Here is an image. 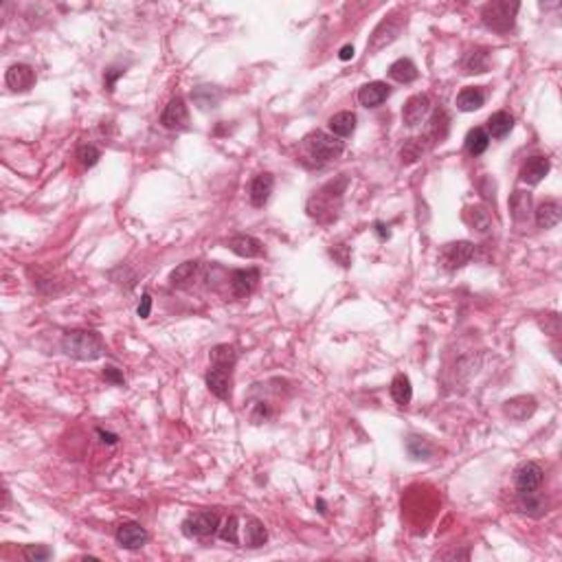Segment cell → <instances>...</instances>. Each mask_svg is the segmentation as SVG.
Instances as JSON below:
<instances>
[{"instance_id":"cell-47","label":"cell","mask_w":562,"mask_h":562,"mask_svg":"<svg viewBox=\"0 0 562 562\" xmlns=\"http://www.w3.org/2000/svg\"><path fill=\"white\" fill-rule=\"evenodd\" d=\"M442 558H468V552H464V554L453 552V554H446V556H442Z\"/></svg>"},{"instance_id":"cell-27","label":"cell","mask_w":562,"mask_h":562,"mask_svg":"<svg viewBox=\"0 0 562 562\" xmlns=\"http://www.w3.org/2000/svg\"><path fill=\"white\" fill-rule=\"evenodd\" d=\"M512 126H514V119H512L509 112L505 110H498L494 112V115L488 119V136H492V139H505V136L509 134Z\"/></svg>"},{"instance_id":"cell-48","label":"cell","mask_w":562,"mask_h":562,"mask_svg":"<svg viewBox=\"0 0 562 562\" xmlns=\"http://www.w3.org/2000/svg\"><path fill=\"white\" fill-rule=\"evenodd\" d=\"M317 505H319V512H321V514H326V503H323L321 498H319V501H317Z\"/></svg>"},{"instance_id":"cell-15","label":"cell","mask_w":562,"mask_h":562,"mask_svg":"<svg viewBox=\"0 0 562 562\" xmlns=\"http://www.w3.org/2000/svg\"><path fill=\"white\" fill-rule=\"evenodd\" d=\"M117 543L123 549H141L147 543V532H145V527H141L139 523H134V521L121 523L117 530Z\"/></svg>"},{"instance_id":"cell-14","label":"cell","mask_w":562,"mask_h":562,"mask_svg":"<svg viewBox=\"0 0 562 562\" xmlns=\"http://www.w3.org/2000/svg\"><path fill=\"white\" fill-rule=\"evenodd\" d=\"M5 82H7V86L11 91L27 93V91L33 88V84H35V71L29 64H14L7 71Z\"/></svg>"},{"instance_id":"cell-22","label":"cell","mask_w":562,"mask_h":562,"mask_svg":"<svg viewBox=\"0 0 562 562\" xmlns=\"http://www.w3.org/2000/svg\"><path fill=\"white\" fill-rule=\"evenodd\" d=\"M389 77L397 84H411L420 77L418 66L409 57H400L389 66Z\"/></svg>"},{"instance_id":"cell-12","label":"cell","mask_w":562,"mask_h":562,"mask_svg":"<svg viewBox=\"0 0 562 562\" xmlns=\"http://www.w3.org/2000/svg\"><path fill=\"white\" fill-rule=\"evenodd\" d=\"M536 406H538V402H536L534 395H516L503 404V413L514 422H525L536 413Z\"/></svg>"},{"instance_id":"cell-45","label":"cell","mask_w":562,"mask_h":562,"mask_svg":"<svg viewBox=\"0 0 562 562\" xmlns=\"http://www.w3.org/2000/svg\"><path fill=\"white\" fill-rule=\"evenodd\" d=\"M376 233H378V237H380L382 242H384V240H389V235H391V233H389V227H384L382 222H376Z\"/></svg>"},{"instance_id":"cell-38","label":"cell","mask_w":562,"mask_h":562,"mask_svg":"<svg viewBox=\"0 0 562 562\" xmlns=\"http://www.w3.org/2000/svg\"><path fill=\"white\" fill-rule=\"evenodd\" d=\"M218 532L224 543H231V545L240 543V521H237V516H229L222 523V527Z\"/></svg>"},{"instance_id":"cell-21","label":"cell","mask_w":562,"mask_h":562,"mask_svg":"<svg viewBox=\"0 0 562 562\" xmlns=\"http://www.w3.org/2000/svg\"><path fill=\"white\" fill-rule=\"evenodd\" d=\"M560 216H562V207L558 200H545V203L536 209V224H538L541 229H554L560 222Z\"/></svg>"},{"instance_id":"cell-25","label":"cell","mask_w":562,"mask_h":562,"mask_svg":"<svg viewBox=\"0 0 562 562\" xmlns=\"http://www.w3.org/2000/svg\"><path fill=\"white\" fill-rule=\"evenodd\" d=\"M485 104V93L479 86H468L457 95V108L461 112H474Z\"/></svg>"},{"instance_id":"cell-35","label":"cell","mask_w":562,"mask_h":562,"mask_svg":"<svg viewBox=\"0 0 562 562\" xmlns=\"http://www.w3.org/2000/svg\"><path fill=\"white\" fill-rule=\"evenodd\" d=\"M196 272H198V261H185V264H180V266H176V268L171 270L169 283L176 285V288H182V285L194 281Z\"/></svg>"},{"instance_id":"cell-23","label":"cell","mask_w":562,"mask_h":562,"mask_svg":"<svg viewBox=\"0 0 562 562\" xmlns=\"http://www.w3.org/2000/svg\"><path fill=\"white\" fill-rule=\"evenodd\" d=\"M268 541V532L264 527V523L259 518H246L244 523V545L251 547V549H257L261 545H266Z\"/></svg>"},{"instance_id":"cell-16","label":"cell","mask_w":562,"mask_h":562,"mask_svg":"<svg viewBox=\"0 0 562 562\" xmlns=\"http://www.w3.org/2000/svg\"><path fill=\"white\" fill-rule=\"evenodd\" d=\"M448 130H451V117H448V112L444 108H437L433 112L431 121H429V128H427V134H424V141H427L429 145L442 143L446 136H448Z\"/></svg>"},{"instance_id":"cell-31","label":"cell","mask_w":562,"mask_h":562,"mask_svg":"<svg viewBox=\"0 0 562 562\" xmlns=\"http://www.w3.org/2000/svg\"><path fill=\"white\" fill-rule=\"evenodd\" d=\"M433 444L429 440H424V437L420 435H411L409 440H406V453L411 459H415V461H427L433 457Z\"/></svg>"},{"instance_id":"cell-19","label":"cell","mask_w":562,"mask_h":562,"mask_svg":"<svg viewBox=\"0 0 562 562\" xmlns=\"http://www.w3.org/2000/svg\"><path fill=\"white\" fill-rule=\"evenodd\" d=\"M552 169V160L547 156H532L527 163L521 167V180L525 185H538Z\"/></svg>"},{"instance_id":"cell-40","label":"cell","mask_w":562,"mask_h":562,"mask_svg":"<svg viewBox=\"0 0 562 562\" xmlns=\"http://www.w3.org/2000/svg\"><path fill=\"white\" fill-rule=\"evenodd\" d=\"M53 556V552L44 545H29L24 547V558L31 560V562H42V560H48Z\"/></svg>"},{"instance_id":"cell-41","label":"cell","mask_w":562,"mask_h":562,"mask_svg":"<svg viewBox=\"0 0 562 562\" xmlns=\"http://www.w3.org/2000/svg\"><path fill=\"white\" fill-rule=\"evenodd\" d=\"M104 378H106V382L115 384V386L126 384V378H123L121 369H117V367H106V369H104Z\"/></svg>"},{"instance_id":"cell-5","label":"cell","mask_w":562,"mask_h":562,"mask_svg":"<svg viewBox=\"0 0 562 562\" xmlns=\"http://www.w3.org/2000/svg\"><path fill=\"white\" fill-rule=\"evenodd\" d=\"M404 14L402 11H393V14L389 16H384L380 20V24L376 29H373V33L369 35V42H367V53H378L382 51V48H386L389 44H393L397 40V35L402 33L404 29Z\"/></svg>"},{"instance_id":"cell-11","label":"cell","mask_w":562,"mask_h":562,"mask_svg":"<svg viewBox=\"0 0 562 562\" xmlns=\"http://www.w3.org/2000/svg\"><path fill=\"white\" fill-rule=\"evenodd\" d=\"M259 281V270L257 268H240L231 272V292L237 299H246L251 297L253 290L257 288Z\"/></svg>"},{"instance_id":"cell-13","label":"cell","mask_w":562,"mask_h":562,"mask_svg":"<svg viewBox=\"0 0 562 562\" xmlns=\"http://www.w3.org/2000/svg\"><path fill=\"white\" fill-rule=\"evenodd\" d=\"M231 373L229 369H222V367H214L211 365V369L207 371V386H209V391L214 393L216 397L220 400H231V386H233V378H231Z\"/></svg>"},{"instance_id":"cell-4","label":"cell","mask_w":562,"mask_h":562,"mask_svg":"<svg viewBox=\"0 0 562 562\" xmlns=\"http://www.w3.org/2000/svg\"><path fill=\"white\" fill-rule=\"evenodd\" d=\"M303 147L308 156L315 160L317 165H323V163H330V160L339 158L343 154V141L336 139L334 134H326V132H312L303 139Z\"/></svg>"},{"instance_id":"cell-8","label":"cell","mask_w":562,"mask_h":562,"mask_svg":"<svg viewBox=\"0 0 562 562\" xmlns=\"http://www.w3.org/2000/svg\"><path fill=\"white\" fill-rule=\"evenodd\" d=\"M543 477H545V472L536 461H525V464H521L514 472V485H516L518 494L536 492L541 488Z\"/></svg>"},{"instance_id":"cell-10","label":"cell","mask_w":562,"mask_h":562,"mask_svg":"<svg viewBox=\"0 0 562 562\" xmlns=\"http://www.w3.org/2000/svg\"><path fill=\"white\" fill-rule=\"evenodd\" d=\"M429 112H431V99H429V95H413V97H409L404 108H402L404 126H409V128L420 126V123L427 119Z\"/></svg>"},{"instance_id":"cell-3","label":"cell","mask_w":562,"mask_h":562,"mask_svg":"<svg viewBox=\"0 0 562 562\" xmlns=\"http://www.w3.org/2000/svg\"><path fill=\"white\" fill-rule=\"evenodd\" d=\"M518 9H521L518 3H509V0H494V3H488L481 9V20L490 31L507 33V31L514 29Z\"/></svg>"},{"instance_id":"cell-32","label":"cell","mask_w":562,"mask_h":562,"mask_svg":"<svg viewBox=\"0 0 562 562\" xmlns=\"http://www.w3.org/2000/svg\"><path fill=\"white\" fill-rule=\"evenodd\" d=\"M490 145V136L485 128H472L466 136V152L470 156H481Z\"/></svg>"},{"instance_id":"cell-1","label":"cell","mask_w":562,"mask_h":562,"mask_svg":"<svg viewBox=\"0 0 562 562\" xmlns=\"http://www.w3.org/2000/svg\"><path fill=\"white\" fill-rule=\"evenodd\" d=\"M345 189H347V178L345 176L326 182L319 191H315V196L308 200V216L315 218L321 224L334 222L336 216H339Z\"/></svg>"},{"instance_id":"cell-18","label":"cell","mask_w":562,"mask_h":562,"mask_svg":"<svg viewBox=\"0 0 562 562\" xmlns=\"http://www.w3.org/2000/svg\"><path fill=\"white\" fill-rule=\"evenodd\" d=\"M389 95H391L389 84H384V82H369V84L363 86V88H360L358 102H360V106H365V108H378L380 104L386 102V97H389Z\"/></svg>"},{"instance_id":"cell-28","label":"cell","mask_w":562,"mask_h":562,"mask_svg":"<svg viewBox=\"0 0 562 562\" xmlns=\"http://www.w3.org/2000/svg\"><path fill=\"white\" fill-rule=\"evenodd\" d=\"M509 211L516 222H527L532 216V196L527 191H514L509 198Z\"/></svg>"},{"instance_id":"cell-6","label":"cell","mask_w":562,"mask_h":562,"mask_svg":"<svg viewBox=\"0 0 562 562\" xmlns=\"http://www.w3.org/2000/svg\"><path fill=\"white\" fill-rule=\"evenodd\" d=\"M220 530V516L211 509L194 512L182 521V534L187 538H209Z\"/></svg>"},{"instance_id":"cell-37","label":"cell","mask_w":562,"mask_h":562,"mask_svg":"<svg viewBox=\"0 0 562 562\" xmlns=\"http://www.w3.org/2000/svg\"><path fill=\"white\" fill-rule=\"evenodd\" d=\"M518 509H521V512H525V514L538 516V514H543L545 503H543V498H541V496H536V492L518 494Z\"/></svg>"},{"instance_id":"cell-9","label":"cell","mask_w":562,"mask_h":562,"mask_svg":"<svg viewBox=\"0 0 562 562\" xmlns=\"http://www.w3.org/2000/svg\"><path fill=\"white\" fill-rule=\"evenodd\" d=\"M160 123L167 130H185L189 126V110L182 97H174L171 102L165 106L163 115H160Z\"/></svg>"},{"instance_id":"cell-20","label":"cell","mask_w":562,"mask_h":562,"mask_svg":"<svg viewBox=\"0 0 562 562\" xmlns=\"http://www.w3.org/2000/svg\"><path fill=\"white\" fill-rule=\"evenodd\" d=\"M272 189H274L272 174H259V176H255L251 187H248V198H251V205L253 207H264L270 200Z\"/></svg>"},{"instance_id":"cell-43","label":"cell","mask_w":562,"mask_h":562,"mask_svg":"<svg viewBox=\"0 0 562 562\" xmlns=\"http://www.w3.org/2000/svg\"><path fill=\"white\" fill-rule=\"evenodd\" d=\"M123 73H126L123 68H110V71H106V77H104V79H106V88H108V91H112V86H115V79L121 77Z\"/></svg>"},{"instance_id":"cell-7","label":"cell","mask_w":562,"mask_h":562,"mask_svg":"<svg viewBox=\"0 0 562 562\" xmlns=\"http://www.w3.org/2000/svg\"><path fill=\"white\" fill-rule=\"evenodd\" d=\"M474 257V244L468 240H459V242H451L446 244L440 251V264L446 270H457L464 268L468 261Z\"/></svg>"},{"instance_id":"cell-24","label":"cell","mask_w":562,"mask_h":562,"mask_svg":"<svg viewBox=\"0 0 562 562\" xmlns=\"http://www.w3.org/2000/svg\"><path fill=\"white\" fill-rule=\"evenodd\" d=\"M464 71L468 75H481L490 68V53L488 48H472L470 53H466L464 57Z\"/></svg>"},{"instance_id":"cell-42","label":"cell","mask_w":562,"mask_h":562,"mask_svg":"<svg viewBox=\"0 0 562 562\" xmlns=\"http://www.w3.org/2000/svg\"><path fill=\"white\" fill-rule=\"evenodd\" d=\"M136 312H139V317H141V319H147V317H149V312H152V297H149L147 292L141 297V303H139V308H136Z\"/></svg>"},{"instance_id":"cell-26","label":"cell","mask_w":562,"mask_h":562,"mask_svg":"<svg viewBox=\"0 0 562 562\" xmlns=\"http://www.w3.org/2000/svg\"><path fill=\"white\" fill-rule=\"evenodd\" d=\"M464 220L472 231L488 233L492 229V216L490 211H485L483 207H468L464 211Z\"/></svg>"},{"instance_id":"cell-39","label":"cell","mask_w":562,"mask_h":562,"mask_svg":"<svg viewBox=\"0 0 562 562\" xmlns=\"http://www.w3.org/2000/svg\"><path fill=\"white\" fill-rule=\"evenodd\" d=\"M75 156H77L82 167H95L99 163V158H102V152H99L95 145H79Z\"/></svg>"},{"instance_id":"cell-44","label":"cell","mask_w":562,"mask_h":562,"mask_svg":"<svg viewBox=\"0 0 562 562\" xmlns=\"http://www.w3.org/2000/svg\"><path fill=\"white\" fill-rule=\"evenodd\" d=\"M97 435L102 437V442H104V444H108V446H115V444L119 442V435H115V433H108V431H104V429H97Z\"/></svg>"},{"instance_id":"cell-29","label":"cell","mask_w":562,"mask_h":562,"mask_svg":"<svg viewBox=\"0 0 562 562\" xmlns=\"http://www.w3.org/2000/svg\"><path fill=\"white\" fill-rule=\"evenodd\" d=\"M330 130H332L334 136H341V139H345V136H349L356 130V115H354V112H349V110L336 112V115L330 119Z\"/></svg>"},{"instance_id":"cell-17","label":"cell","mask_w":562,"mask_h":562,"mask_svg":"<svg viewBox=\"0 0 562 562\" xmlns=\"http://www.w3.org/2000/svg\"><path fill=\"white\" fill-rule=\"evenodd\" d=\"M227 246L235 255L246 257V259H255V257L264 255V244H261L253 235H235L227 242Z\"/></svg>"},{"instance_id":"cell-30","label":"cell","mask_w":562,"mask_h":562,"mask_svg":"<svg viewBox=\"0 0 562 562\" xmlns=\"http://www.w3.org/2000/svg\"><path fill=\"white\" fill-rule=\"evenodd\" d=\"M391 397L397 406H406L413 397V386H411V380L404 373H397V376L391 380Z\"/></svg>"},{"instance_id":"cell-36","label":"cell","mask_w":562,"mask_h":562,"mask_svg":"<svg viewBox=\"0 0 562 562\" xmlns=\"http://www.w3.org/2000/svg\"><path fill=\"white\" fill-rule=\"evenodd\" d=\"M220 91L218 88H211V86H198V88L191 93V99L203 108V110H209V108H216L220 104Z\"/></svg>"},{"instance_id":"cell-34","label":"cell","mask_w":562,"mask_h":562,"mask_svg":"<svg viewBox=\"0 0 562 562\" xmlns=\"http://www.w3.org/2000/svg\"><path fill=\"white\" fill-rule=\"evenodd\" d=\"M427 149H429V143L424 141V136H420V139H409L404 147L400 149V158H402L404 165H413L424 156Z\"/></svg>"},{"instance_id":"cell-46","label":"cell","mask_w":562,"mask_h":562,"mask_svg":"<svg viewBox=\"0 0 562 562\" xmlns=\"http://www.w3.org/2000/svg\"><path fill=\"white\" fill-rule=\"evenodd\" d=\"M339 57H341L343 62H347V59H352V57H354V46H352V44H345V46L341 48V53H339Z\"/></svg>"},{"instance_id":"cell-33","label":"cell","mask_w":562,"mask_h":562,"mask_svg":"<svg viewBox=\"0 0 562 562\" xmlns=\"http://www.w3.org/2000/svg\"><path fill=\"white\" fill-rule=\"evenodd\" d=\"M211 363L214 367H222V369H229L233 371L235 363H237V352L233 345H216L211 349Z\"/></svg>"},{"instance_id":"cell-2","label":"cell","mask_w":562,"mask_h":562,"mask_svg":"<svg viewBox=\"0 0 562 562\" xmlns=\"http://www.w3.org/2000/svg\"><path fill=\"white\" fill-rule=\"evenodd\" d=\"M62 349L75 360H97L106 354L102 334L95 330H71L62 336Z\"/></svg>"}]
</instances>
